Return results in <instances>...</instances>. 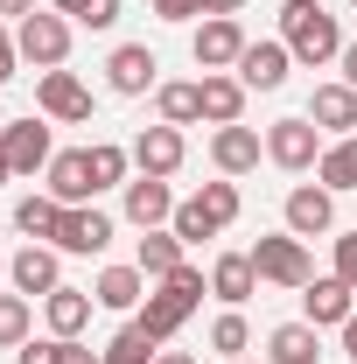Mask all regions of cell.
Returning a JSON list of instances; mask_svg holds the SVG:
<instances>
[{"instance_id":"6da1fadb","label":"cell","mask_w":357,"mask_h":364,"mask_svg":"<svg viewBox=\"0 0 357 364\" xmlns=\"http://www.w3.org/2000/svg\"><path fill=\"white\" fill-rule=\"evenodd\" d=\"M203 287H211V280H203L196 267H176L169 280H154V287H147V301H140V316H134V322L147 329V336H154V343H169V336H176L182 322L196 316Z\"/></svg>"},{"instance_id":"7a4b0ae2","label":"cell","mask_w":357,"mask_h":364,"mask_svg":"<svg viewBox=\"0 0 357 364\" xmlns=\"http://www.w3.org/2000/svg\"><path fill=\"white\" fill-rule=\"evenodd\" d=\"M280 43L294 49V63L322 70V63L343 56V28H336V14H322L315 0H287V7H280Z\"/></svg>"},{"instance_id":"3957f363","label":"cell","mask_w":357,"mask_h":364,"mask_svg":"<svg viewBox=\"0 0 357 364\" xmlns=\"http://www.w3.org/2000/svg\"><path fill=\"white\" fill-rule=\"evenodd\" d=\"M14 49H21V63H36V70H63V56H70V21H63L56 7H36V14H21Z\"/></svg>"},{"instance_id":"277c9868","label":"cell","mask_w":357,"mask_h":364,"mask_svg":"<svg viewBox=\"0 0 357 364\" xmlns=\"http://www.w3.org/2000/svg\"><path fill=\"white\" fill-rule=\"evenodd\" d=\"M56 252H70V259H98L105 245H112V218L98 210V203H63V218H56V238H49Z\"/></svg>"},{"instance_id":"5b68a950","label":"cell","mask_w":357,"mask_h":364,"mask_svg":"<svg viewBox=\"0 0 357 364\" xmlns=\"http://www.w3.org/2000/svg\"><path fill=\"white\" fill-rule=\"evenodd\" d=\"M267 161L287 168V176L315 168V161H322V127H315L309 112H302V119H273L267 127Z\"/></svg>"},{"instance_id":"8992f818","label":"cell","mask_w":357,"mask_h":364,"mask_svg":"<svg viewBox=\"0 0 357 364\" xmlns=\"http://www.w3.org/2000/svg\"><path fill=\"white\" fill-rule=\"evenodd\" d=\"M252 267H260V280H273V287H309V280H315L309 245H302L294 231H273V238H260V245H252Z\"/></svg>"},{"instance_id":"52a82bcc","label":"cell","mask_w":357,"mask_h":364,"mask_svg":"<svg viewBox=\"0 0 357 364\" xmlns=\"http://www.w3.org/2000/svg\"><path fill=\"white\" fill-rule=\"evenodd\" d=\"M7 287H14V294H28V301L56 294V287H63V252H56V245H36V238H28V245H21V252L7 259Z\"/></svg>"},{"instance_id":"ba28073f","label":"cell","mask_w":357,"mask_h":364,"mask_svg":"<svg viewBox=\"0 0 357 364\" xmlns=\"http://www.w3.org/2000/svg\"><path fill=\"white\" fill-rule=\"evenodd\" d=\"M36 105H43V119H63V127H85L91 119V91L78 70H43L36 77Z\"/></svg>"},{"instance_id":"9c48e42d","label":"cell","mask_w":357,"mask_h":364,"mask_svg":"<svg viewBox=\"0 0 357 364\" xmlns=\"http://www.w3.org/2000/svg\"><path fill=\"white\" fill-rule=\"evenodd\" d=\"M189 56H196L203 70H238V56H245V28H238V14H203Z\"/></svg>"},{"instance_id":"30bf717a","label":"cell","mask_w":357,"mask_h":364,"mask_svg":"<svg viewBox=\"0 0 357 364\" xmlns=\"http://www.w3.org/2000/svg\"><path fill=\"white\" fill-rule=\"evenodd\" d=\"M0 154H7V168H14V176H36V168L56 161L43 119H7V127H0Z\"/></svg>"},{"instance_id":"8fae6325","label":"cell","mask_w":357,"mask_h":364,"mask_svg":"<svg viewBox=\"0 0 357 364\" xmlns=\"http://www.w3.org/2000/svg\"><path fill=\"white\" fill-rule=\"evenodd\" d=\"M127 154H134L140 176H161V182H169V176L182 168V154H189V147H182V127H140Z\"/></svg>"},{"instance_id":"7c38bea8","label":"cell","mask_w":357,"mask_h":364,"mask_svg":"<svg viewBox=\"0 0 357 364\" xmlns=\"http://www.w3.org/2000/svg\"><path fill=\"white\" fill-rule=\"evenodd\" d=\"M329 225H336V189H322V182L287 189V231L294 238H322Z\"/></svg>"},{"instance_id":"4fadbf2b","label":"cell","mask_w":357,"mask_h":364,"mask_svg":"<svg viewBox=\"0 0 357 364\" xmlns=\"http://www.w3.org/2000/svg\"><path fill=\"white\" fill-rule=\"evenodd\" d=\"M260 154H267V140L252 134L245 119L211 134V161H218V176H252V168H260Z\"/></svg>"},{"instance_id":"5bb4252c","label":"cell","mask_w":357,"mask_h":364,"mask_svg":"<svg viewBox=\"0 0 357 364\" xmlns=\"http://www.w3.org/2000/svg\"><path fill=\"white\" fill-rule=\"evenodd\" d=\"M351 294H357V287H343L336 273H329V280H309V287H302V322H315V329H343V322L357 316Z\"/></svg>"},{"instance_id":"9a60e30c","label":"cell","mask_w":357,"mask_h":364,"mask_svg":"<svg viewBox=\"0 0 357 364\" xmlns=\"http://www.w3.org/2000/svg\"><path fill=\"white\" fill-rule=\"evenodd\" d=\"M287 63H294L287 43H245V56H238V85H245V91H280V85H287Z\"/></svg>"},{"instance_id":"2e32d148","label":"cell","mask_w":357,"mask_h":364,"mask_svg":"<svg viewBox=\"0 0 357 364\" xmlns=\"http://www.w3.org/2000/svg\"><path fill=\"white\" fill-rule=\"evenodd\" d=\"M154 70H161V63H154V49H147V43H119V49H112V63H105V77H112L119 98L161 91V85H154Z\"/></svg>"},{"instance_id":"e0dca14e","label":"cell","mask_w":357,"mask_h":364,"mask_svg":"<svg viewBox=\"0 0 357 364\" xmlns=\"http://www.w3.org/2000/svg\"><path fill=\"white\" fill-rule=\"evenodd\" d=\"M169 218H176V196H169V182H161V176H134V182H127V225L161 231Z\"/></svg>"},{"instance_id":"ac0fdd59","label":"cell","mask_w":357,"mask_h":364,"mask_svg":"<svg viewBox=\"0 0 357 364\" xmlns=\"http://www.w3.org/2000/svg\"><path fill=\"white\" fill-rule=\"evenodd\" d=\"M91 309H98V294L91 287H56V294H43V322H49V336H85V322H91Z\"/></svg>"},{"instance_id":"d6986e66","label":"cell","mask_w":357,"mask_h":364,"mask_svg":"<svg viewBox=\"0 0 357 364\" xmlns=\"http://www.w3.org/2000/svg\"><path fill=\"white\" fill-rule=\"evenodd\" d=\"M252 287H260L252 252H224L218 267H211V294H218L224 309H245V301H252Z\"/></svg>"},{"instance_id":"ffe728a7","label":"cell","mask_w":357,"mask_h":364,"mask_svg":"<svg viewBox=\"0 0 357 364\" xmlns=\"http://www.w3.org/2000/svg\"><path fill=\"white\" fill-rule=\"evenodd\" d=\"M309 119L322 127V134H357V91L351 85H315V98H309Z\"/></svg>"},{"instance_id":"44dd1931","label":"cell","mask_w":357,"mask_h":364,"mask_svg":"<svg viewBox=\"0 0 357 364\" xmlns=\"http://www.w3.org/2000/svg\"><path fill=\"white\" fill-rule=\"evenodd\" d=\"M203 119H211V127H238V119H245V85H238V77H224V70H203Z\"/></svg>"},{"instance_id":"7402d4cb","label":"cell","mask_w":357,"mask_h":364,"mask_svg":"<svg viewBox=\"0 0 357 364\" xmlns=\"http://www.w3.org/2000/svg\"><path fill=\"white\" fill-rule=\"evenodd\" d=\"M322 358V329L315 322H280L267 336V364H315Z\"/></svg>"},{"instance_id":"603a6c76","label":"cell","mask_w":357,"mask_h":364,"mask_svg":"<svg viewBox=\"0 0 357 364\" xmlns=\"http://www.w3.org/2000/svg\"><path fill=\"white\" fill-rule=\"evenodd\" d=\"M49 196H56V203H91V196H98V189H91V168H85V147H70V154L49 161Z\"/></svg>"},{"instance_id":"cb8c5ba5","label":"cell","mask_w":357,"mask_h":364,"mask_svg":"<svg viewBox=\"0 0 357 364\" xmlns=\"http://www.w3.org/2000/svg\"><path fill=\"white\" fill-rule=\"evenodd\" d=\"M147 287H154V280H147L140 267H105L91 294H98V309H140V301H147Z\"/></svg>"},{"instance_id":"d4e9b609","label":"cell","mask_w":357,"mask_h":364,"mask_svg":"<svg viewBox=\"0 0 357 364\" xmlns=\"http://www.w3.org/2000/svg\"><path fill=\"white\" fill-rule=\"evenodd\" d=\"M182 252H189V245H182L176 231H147V238H140V252H134V267L147 273V280H169L176 267H189Z\"/></svg>"},{"instance_id":"484cf974","label":"cell","mask_w":357,"mask_h":364,"mask_svg":"<svg viewBox=\"0 0 357 364\" xmlns=\"http://www.w3.org/2000/svg\"><path fill=\"white\" fill-rule=\"evenodd\" d=\"M315 182H322V189H351V196H357V134H343V140H329V147H322Z\"/></svg>"},{"instance_id":"4316f807","label":"cell","mask_w":357,"mask_h":364,"mask_svg":"<svg viewBox=\"0 0 357 364\" xmlns=\"http://www.w3.org/2000/svg\"><path fill=\"white\" fill-rule=\"evenodd\" d=\"M85 168H91V189H127L134 154H127L119 140H91V147H85Z\"/></svg>"},{"instance_id":"83f0119b","label":"cell","mask_w":357,"mask_h":364,"mask_svg":"<svg viewBox=\"0 0 357 364\" xmlns=\"http://www.w3.org/2000/svg\"><path fill=\"white\" fill-rule=\"evenodd\" d=\"M189 203H196V218H203L211 231H224L231 218H238V182H231V176H224V182H203Z\"/></svg>"},{"instance_id":"f1b7e54d","label":"cell","mask_w":357,"mask_h":364,"mask_svg":"<svg viewBox=\"0 0 357 364\" xmlns=\"http://www.w3.org/2000/svg\"><path fill=\"white\" fill-rule=\"evenodd\" d=\"M36 336V301L28 294H0V350H21Z\"/></svg>"},{"instance_id":"f546056e","label":"cell","mask_w":357,"mask_h":364,"mask_svg":"<svg viewBox=\"0 0 357 364\" xmlns=\"http://www.w3.org/2000/svg\"><path fill=\"white\" fill-rule=\"evenodd\" d=\"M154 105H161V127H196L203 119V91L196 85H161Z\"/></svg>"},{"instance_id":"4dcf8cb0","label":"cell","mask_w":357,"mask_h":364,"mask_svg":"<svg viewBox=\"0 0 357 364\" xmlns=\"http://www.w3.org/2000/svg\"><path fill=\"white\" fill-rule=\"evenodd\" d=\"M56 218H63V203H56V196H21V203H14V225L28 231V238H56Z\"/></svg>"},{"instance_id":"1f68e13d","label":"cell","mask_w":357,"mask_h":364,"mask_svg":"<svg viewBox=\"0 0 357 364\" xmlns=\"http://www.w3.org/2000/svg\"><path fill=\"white\" fill-rule=\"evenodd\" d=\"M154 358H161V343H154L140 322H127V329L105 343V364H154Z\"/></svg>"},{"instance_id":"d6a6232c","label":"cell","mask_w":357,"mask_h":364,"mask_svg":"<svg viewBox=\"0 0 357 364\" xmlns=\"http://www.w3.org/2000/svg\"><path fill=\"white\" fill-rule=\"evenodd\" d=\"M211 350H218V358H245V350H252V322L238 316V309H224V316L211 322Z\"/></svg>"},{"instance_id":"836d02e7","label":"cell","mask_w":357,"mask_h":364,"mask_svg":"<svg viewBox=\"0 0 357 364\" xmlns=\"http://www.w3.org/2000/svg\"><path fill=\"white\" fill-rule=\"evenodd\" d=\"M63 21H85V28H112L119 21V0H49Z\"/></svg>"},{"instance_id":"e575fe53","label":"cell","mask_w":357,"mask_h":364,"mask_svg":"<svg viewBox=\"0 0 357 364\" xmlns=\"http://www.w3.org/2000/svg\"><path fill=\"white\" fill-rule=\"evenodd\" d=\"M14 364H63V336H28L14 350Z\"/></svg>"},{"instance_id":"d590c367","label":"cell","mask_w":357,"mask_h":364,"mask_svg":"<svg viewBox=\"0 0 357 364\" xmlns=\"http://www.w3.org/2000/svg\"><path fill=\"white\" fill-rule=\"evenodd\" d=\"M154 14L161 21H196V14H211V0H154Z\"/></svg>"},{"instance_id":"8d00e7d4","label":"cell","mask_w":357,"mask_h":364,"mask_svg":"<svg viewBox=\"0 0 357 364\" xmlns=\"http://www.w3.org/2000/svg\"><path fill=\"white\" fill-rule=\"evenodd\" d=\"M336 280L357 287V231H351V238H336Z\"/></svg>"},{"instance_id":"74e56055","label":"cell","mask_w":357,"mask_h":364,"mask_svg":"<svg viewBox=\"0 0 357 364\" xmlns=\"http://www.w3.org/2000/svg\"><path fill=\"white\" fill-rule=\"evenodd\" d=\"M63 364H105V350H91V343L70 336V343H63Z\"/></svg>"},{"instance_id":"f35d334b","label":"cell","mask_w":357,"mask_h":364,"mask_svg":"<svg viewBox=\"0 0 357 364\" xmlns=\"http://www.w3.org/2000/svg\"><path fill=\"white\" fill-rule=\"evenodd\" d=\"M14 63H21V49H14V36H7V28H0V85H7V77H14Z\"/></svg>"},{"instance_id":"ab89813d","label":"cell","mask_w":357,"mask_h":364,"mask_svg":"<svg viewBox=\"0 0 357 364\" xmlns=\"http://www.w3.org/2000/svg\"><path fill=\"white\" fill-rule=\"evenodd\" d=\"M336 63H343V85L357 91V43H343V56H336Z\"/></svg>"},{"instance_id":"60d3db41","label":"cell","mask_w":357,"mask_h":364,"mask_svg":"<svg viewBox=\"0 0 357 364\" xmlns=\"http://www.w3.org/2000/svg\"><path fill=\"white\" fill-rule=\"evenodd\" d=\"M343 358H351V364H357V316H351V322H343Z\"/></svg>"},{"instance_id":"b9f144b4","label":"cell","mask_w":357,"mask_h":364,"mask_svg":"<svg viewBox=\"0 0 357 364\" xmlns=\"http://www.w3.org/2000/svg\"><path fill=\"white\" fill-rule=\"evenodd\" d=\"M0 14H14V21H21V14H36V0H0Z\"/></svg>"},{"instance_id":"7bdbcfd3","label":"cell","mask_w":357,"mask_h":364,"mask_svg":"<svg viewBox=\"0 0 357 364\" xmlns=\"http://www.w3.org/2000/svg\"><path fill=\"white\" fill-rule=\"evenodd\" d=\"M154 364H196V358H189V350H161Z\"/></svg>"},{"instance_id":"ee69618b","label":"cell","mask_w":357,"mask_h":364,"mask_svg":"<svg viewBox=\"0 0 357 364\" xmlns=\"http://www.w3.org/2000/svg\"><path fill=\"white\" fill-rule=\"evenodd\" d=\"M238 7H245V0H211V14H238Z\"/></svg>"},{"instance_id":"f6af8a7d","label":"cell","mask_w":357,"mask_h":364,"mask_svg":"<svg viewBox=\"0 0 357 364\" xmlns=\"http://www.w3.org/2000/svg\"><path fill=\"white\" fill-rule=\"evenodd\" d=\"M0 182H14V168H7V154H0Z\"/></svg>"},{"instance_id":"bcb514c9","label":"cell","mask_w":357,"mask_h":364,"mask_svg":"<svg viewBox=\"0 0 357 364\" xmlns=\"http://www.w3.org/2000/svg\"><path fill=\"white\" fill-rule=\"evenodd\" d=\"M0 280H7V259H0Z\"/></svg>"},{"instance_id":"7dc6e473","label":"cell","mask_w":357,"mask_h":364,"mask_svg":"<svg viewBox=\"0 0 357 364\" xmlns=\"http://www.w3.org/2000/svg\"><path fill=\"white\" fill-rule=\"evenodd\" d=\"M0 127H7V112H0Z\"/></svg>"},{"instance_id":"c3c4849f","label":"cell","mask_w":357,"mask_h":364,"mask_svg":"<svg viewBox=\"0 0 357 364\" xmlns=\"http://www.w3.org/2000/svg\"><path fill=\"white\" fill-rule=\"evenodd\" d=\"M224 364H238V358H224Z\"/></svg>"},{"instance_id":"681fc988","label":"cell","mask_w":357,"mask_h":364,"mask_svg":"<svg viewBox=\"0 0 357 364\" xmlns=\"http://www.w3.org/2000/svg\"><path fill=\"white\" fill-rule=\"evenodd\" d=\"M351 7H357V0H351Z\"/></svg>"}]
</instances>
